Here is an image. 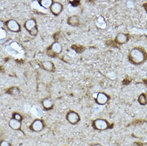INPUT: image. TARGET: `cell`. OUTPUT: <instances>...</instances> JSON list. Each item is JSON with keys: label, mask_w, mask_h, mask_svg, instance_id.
Masks as SVG:
<instances>
[{"label": "cell", "mask_w": 147, "mask_h": 146, "mask_svg": "<svg viewBox=\"0 0 147 146\" xmlns=\"http://www.w3.org/2000/svg\"><path fill=\"white\" fill-rule=\"evenodd\" d=\"M129 62L133 65H140L147 60V52L143 47L136 46L130 51L128 55Z\"/></svg>", "instance_id": "cell-1"}, {"label": "cell", "mask_w": 147, "mask_h": 146, "mask_svg": "<svg viewBox=\"0 0 147 146\" xmlns=\"http://www.w3.org/2000/svg\"><path fill=\"white\" fill-rule=\"evenodd\" d=\"M92 126L94 129L96 130L104 131L109 128L110 125L107 120L99 118L93 121Z\"/></svg>", "instance_id": "cell-2"}, {"label": "cell", "mask_w": 147, "mask_h": 146, "mask_svg": "<svg viewBox=\"0 0 147 146\" xmlns=\"http://www.w3.org/2000/svg\"><path fill=\"white\" fill-rule=\"evenodd\" d=\"M26 30L32 36H36L38 33L36 22L34 19L31 18L27 20L24 24Z\"/></svg>", "instance_id": "cell-3"}, {"label": "cell", "mask_w": 147, "mask_h": 146, "mask_svg": "<svg viewBox=\"0 0 147 146\" xmlns=\"http://www.w3.org/2000/svg\"><path fill=\"white\" fill-rule=\"evenodd\" d=\"M45 128V123L40 119L34 120L29 126V129L34 132H39L43 130Z\"/></svg>", "instance_id": "cell-4"}, {"label": "cell", "mask_w": 147, "mask_h": 146, "mask_svg": "<svg viewBox=\"0 0 147 146\" xmlns=\"http://www.w3.org/2000/svg\"><path fill=\"white\" fill-rule=\"evenodd\" d=\"M66 119L70 124L76 125L81 120L80 116L79 113L73 110H70L66 115Z\"/></svg>", "instance_id": "cell-5"}, {"label": "cell", "mask_w": 147, "mask_h": 146, "mask_svg": "<svg viewBox=\"0 0 147 146\" xmlns=\"http://www.w3.org/2000/svg\"><path fill=\"white\" fill-rule=\"evenodd\" d=\"M5 25L9 30L14 33H18L21 30V26L16 20L9 19L5 22Z\"/></svg>", "instance_id": "cell-6"}, {"label": "cell", "mask_w": 147, "mask_h": 146, "mask_svg": "<svg viewBox=\"0 0 147 146\" xmlns=\"http://www.w3.org/2000/svg\"><path fill=\"white\" fill-rule=\"evenodd\" d=\"M109 100V96L105 92L98 93L95 98L96 103L100 105H104L107 103Z\"/></svg>", "instance_id": "cell-7"}, {"label": "cell", "mask_w": 147, "mask_h": 146, "mask_svg": "<svg viewBox=\"0 0 147 146\" xmlns=\"http://www.w3.org/2000/svg\"><path fill=\"white\" fill-rule=\"evenodd\" d=\"M51 12L55 16H58L63 10V5L57 2H54L50 8Z\"/></svg>", "instance_id": "cell-8"}, {"label": "cell", "mask_w": 147, "mask_h": 146, "mask_svg": "<svg viewBox=\"0 0 147 146\" xmlns=\"http://www.w3.org/2000/svg\"><path fill=\"white\" fill-rule=\"evenodd\" d=\"M129 34L120 33L115 37V42L118 44H124L129 41Z\"/></svg>", "instance_id": "cell-9"}, {"label": "cell", "mask_w": 147, "mask_h": 146, "mask_svg": "<svg viewBox=\"0 0 147 146\" xmlns=\"http://www.w3.org/2000/svg\"><path fill=\"white\" fill-rule=\"evenodd\" d=\"M9 126L14 130H21L22 128V122L17 121L12 117L9 122Z\"/></svg>", "instance_id": "cell-10"}, {"label": "cell", "mask_w": 147, "mask_h": 146, "mask_svg": "<svg viewBox=\"0 0 147 146\" xmlns=\"http://www.w3.org/2000/svg\"><path fill=\"white\" fill-rule=\"evenodd\" d=\"M42 105L44 109L46 111H50L53 109L54 103L52 99L49 98H45L42 101Z\"/></svg>", "instance_id": "cell-11"}, {"label": "cell", "mask_w": 147, "mask_h": 146, "mask_svg": "<svg viewBox=\"0 0 147 146\" xmlns=\"http://www.w3.org/2000/svg\"><path fill=\"white\" fill-rule=\"evenodd\" d=\"M50 50L53 53V54H59L62 51V46L59 42L55 41L51 45Z\"/></svg>", "instance_id": "cell-12"}, {"label": "cell", "mask_w": 147, "mask_h": 146, "mask_svg": "<svg viewBox=\"0 0 147 146\" xmlns=\"http://www.w3.org/2000/svg\"><path fill=\"white\" fill-rule=\"evenodd\" d=\"M67 23L72 26H78L80 24V19L77 15H72L67 19Z\"/></svg>", "instance_id": "cell-13"}, {"label": "cell", "mask_w": 147, "mask_h": 146, "mask_svg": "<svg viewBox=\"0 0 147 146\" xmlns=\"http://www.w3.org/2000/svg\"><path fill=\"white\" fill-rule=\"evenodd\" d=\"M41 66L44 69L48 71H53L55 69L54 64L52 62L48 60H45L42 62Z\"/></svg>", "instance_id": "cell-14"}, {"label": "cell", "mask_w": 147, "mask_h": 146, "mask_svg": "<svg viewBox=\"0 0 147 146\" xmlns=\"http://www.w3.org/2000/svg\"><path fill=\"white\" fill-rule=\"evenodd\" d=\"M38 3L41 7L46 9H50L54 1L52 0H41L39 1Z\"/></svg>", "instance_id": "cell-15"}, {"label": "cell", "mask_w": 147, "mask_h": 146, "mask_svg": "<svg viewBox=\"0 0 147 146\" xmlns=\"http://www.w3.org/2000/svg\"><path fill=\"white\" fill-rule=\"evenodd\" d=\"M20 89L16 87H12L8 89L7 92L9 94H11V95H17L20 93Z\"/></svg>", "instance_id": "cell-16"}, {"label": "cell", "mask_w": 147, "mask_h": 146, "mask_svg": "<svg viewBox=\"0 0 147 146\" xmlns=\"http://www.w3.org/2000/svg\"><path fill=\"white\" fill-rule=\"evenodd\" d=\"M138 101L141 105H145L147 103V98L145 94H141L138 97Z\"/></svg>", "instance_id": "cell-17"}, {"label": "cell", "mask_w": 147, "mask_h": 146, "mask_svg": "<svg viewBox=\"0 0 147 146\" xmlns=\"http://www.w3.org/2000/svg\"><path fill=\"white\" fill-rule=\"evenodd\" d=\"M12 117L16 120L20 121V122H22L23 120V117L22 115L20 114V113H14L12 115Z\"/></svg>", "instance_id": "cell-18"}, {"label": "cell", "mask_w": 147, "mask_h": 146, "mask_svg": "<svg viewBox=\"0 0 147 146\" xmlns=\"http://www.w3.org/2000/svg\"><path fill=\"white\" fill-rule=\"evenodd\" d=\"M7 32L5 31V29H0V40H2L5 39L7 37Z\"/></svg>", "instance_id": "cell-19"}, {"label": "cell", "mask_w": 147, "mask_h": 146, "mask_svg": "<svg viewBox=\"0 0 147 146\" xmlns=\"http://www.w3.org/2000/svg\"><path fill=\"white\" fill-rule=\"evenodd\" d=\"M0 146H11V145L8 141L2 140L0 142Z\"/></svg>", "instance_id": "cell-20"}, {"label": "cell", "mask_w": 147, "mask_h": 146, "mask_svg": "<svg viewBox=\"0 0 147 146\" xmlns=\"http://www.w3.org/2000/svg\"><path fill=\"white\" fill-rule=\"evenodd\" d=\"M5 24V22L2 20H0V29H3Z\"/></svg>", "instance_id": "cell-21"}, {"label": "cell", "mask_w": 147, "mask_h": 146, "mask_svg": "<svg viewBox=\"0 0 147 146\" xmlns=\"http://www.w3.org/2000/svg\"><path fill=\"white\" fill-rule=\"evenodd\" d=\"M143 7H144V9L145 10L147 14V2L143 4Z\"/></svg>", "instance_id": "cell-22"}, {"label": "cell", "mask_w": 147, "mask_h": 146, "mask_svg": "<svg viewBox=\"0 0 147 146\" xmlns=\"http://www.w3.org/2000/svg\"><path fill=\"white\" fill-rule=\"evenodd\" d=\"M131 146H141L139 144V143H136V142H134L133 143Z\"/></svg>", "instance_id": "cell-23"}, {"label": "cell", "mask_w": 147, "mask_h": 146, "mask_svg": "<svg viewBox=\"0 0 147 146\" xmlns=\"http://www.w3.org/2000/svg\"><path fill=\"white\" fill-rule=\"evenodd\" d=\"M92 146H102V145L100 144H99V143H96V144H94Z\"/></svg>", "instance_id": "cell-24"}]
</instances>
